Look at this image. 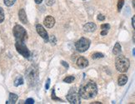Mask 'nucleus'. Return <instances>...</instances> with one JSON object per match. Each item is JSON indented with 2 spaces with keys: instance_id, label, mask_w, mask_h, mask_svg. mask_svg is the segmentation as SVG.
<instances>
[{
  "instance_id": "f257e3e1",
  "label": "nucleus",
  "mask_w": 135,
  "mask_h": 104,
  "mask_svg": "<svg viewBox=\"0 0 135 104\" xmlns=\"http://www.w3.org/2000/svg\"><path fill=\"white\" fill-rule=\"evenodd\" d=\"M78 93L83 99H90L94 98L98 93V87L94 82H88L79 88Z\"/></svg>"
},
{
  "instance_id": "f03ea898",
  "label": "nucleus",
  "mask_w": 135,
  "mask_h": 104,
  "mask_svg": "<svg viewBox=\"0 0 135 104\" xmlns=\"http://www.w3.org/2000/svg\"><path fill=\"white\" fill-rule=\"evenodd\" d=\"M115 66L116 69L120 73H126L129 68L130 62L128 58L124 57V55H119L116 57L115 60Z\"/></svg>"
},
{
  "instance_id": "7ed1b4c3",
  "label": "nucleus",
  "mask_w": 135,
  "mask_h": 104,
  "mask_svg": "<svg viewBox=\"0 0 135 104\" xmlns=\"http://www.w3.org/2000/svg\"><path fill=\"white\" fill-rule=\"evenodd\" d=\"M25 77L28 83L30 86H34L39 79V71L37 68L34 66H31L27 69L26 74H25Z\"/></svg>"
},
{
  "instance_id": "20e7f679",
  "label": "nucleus",
  "mask_w": 135,
  "mask_h": 104,
  "mask_svg": "<svg viewBox=\"0 0 135 104\" xmlns=\"http://www.w3.org/2000/svg\"><path fill=\"white\" fill-rule=\"evenodd\" d=\"M14 36L15 37L16 41H25L28 38V34L26 30L23 28L21 25L17 24L14 27Z\"/></svg>"
},
{
  "instance_id": "39448f33",
  "label": "nucleus",
  "mask_w": 135,
  "mask_h": 104,
  "mask_svg": "<svg viewBox=\"0 0 135 104\" xmlns=\"http://www.w3.org/2000/svg\"><path fill=\"white\" fill-rule=\"evenodd\" d=\"M15 48H16L17 52L20 53L21 55L24 57L25 58H28L30 57V55H31L30 51L28 50V48H27V46L24 43L23 41H16Z\"/></svg>"
},
{
  "instance_id": "423d86ee",
  "label": "nucleus",
  "mask_w": 135,
  "mask_h": 104,
  "mask_svg": "<svg viewBox=\"0 0 135 104\" xmlns=\"http://www.w3.org/2000/svg\"><path fill=\"white\" fill-rule=\"evenodd\" d=\"M90 46V40L86 38V37H81L75 43V48L80 53H84L89 48Z\"/></svg>"
},
{
  "instance_id": "0eeeda50",
  "label": "nucleus",
  "mask_w": 135,
  "mask_h": 104,
  "mask_svg": "<svg viewBox=\"0 0 135 104\" xmlns=\"http://www.w3.org/2000/svg\"><path fill=\"white\" fill-rule=\"evenodd\" d=\"M79 93H75V92H72L67 95V100L71 104H79L81 103V99H80Z\"/></svg>"
},
{
  "instance_id": "6e6552de",
  "label": "nucleus",
  "mask_w": 135,
  "mask_h": 104,
  "mask_svg": "<svg viewBox=\"0 0 135 104\" xmlns=\"http://www.w3.org/2000/svg\"><path fill=\"white\" fill-rule=\"evenodd\" d=\"M36 30H37V32L39 33V35L44 40L45 43H48V40H49V37L48 35V32L44 29V28L42 26L41 24H37L36 25Z\"/></svg>"
},
{
  "instance_id": "1a4fd4ad",
  "label": "nucleus",
  "mask_w": 135,
  "mask_h": 104,
  "mask_svg": "<svg viewBox=\"0 0 135 104\" xmlns=\"http://www.w3.org/2000/svg\"><path fill=\"white\" fill-rule=\"evenodd\" d=\"M44 26L48 28H51L55 24V19L52 16H47L44 19Z\"/></svg>"
},
{
  "instance_id": "9d476101",
  "label": "nucleus",
  "mask_w": 135,
  "mask_h": 104,
  "mask_svg": "<svg viewBox=\"0 0 135 104\" xmlns=\"http://www.w3.org/2000/svg\"><path fill=\"white\" fill-rule=\"evenodd\" d=\"M97 29V26L94 23H87L83 26V30L87 32H93Z\"/></svg>"
},
{
  "instance_id": "9b49d317",
  "label": "nucleus",
  "mask_w": 135,
  "mask_h": 104,
  "mask_svg": "<svg viewBox=\"0 0 135 104\" xmlns=\"http://www.w3.org/2000/svg\"><path fill=\"white\" fill-rule=\"evenodd\" d=\"M77 65H78V67H79L80 68H86V67L88 66V61L86 59L85 57H80L78 58V60H77Z\"/></svg>"
},
{
  "instance_id": "f8f14e48",
  "label": "nucleus",
  "mask_w": 135,
  "mask_h": 104,
  "mask_svg": "<svg viewBox=\"0 0 135 104\" xmlns=\"http://www.w3.org/2000/svg\"><path fill=\"white\" fill-rule=\"evenodd\" d=\"M19 20L24 24H27L28 23V18H27V14L25 12V10L23 8H21L19 12Z\"/></svg>"
},
{
  "instance_id": "ddd939ff",
  "label": "nucleus",
  "mask_w": 135,
  "mask_h": 104,
  "mask_svg": "<svg viewBox=\"0 0 135 104\" xmlns=\"http://www.w3.org/2000/svg\"><path fill=\"white\" fill-rule=\"evenodd\" d=\"M127 82H128V77L125 74H121L119 77V79H118V83H119V86L125 85Z\"/></svg>"
},
{
  "instance_id": "4468645a",
  "label": "nucleus",
  "mask_w": 135,
  "mask_h": 104,
  "mask_svg": "<svg viewBox=\"0 0 135 104\" xmlns=\"http://www.w3.org/2000/svg\"><path fill=\"white\" fill-rule=\"evenodd\" d=\"M19 97L18 95L15 94V93H9V98H8V101L6 102V103H12L14 104L17 102V100H18Z\"/></svg>"
},
{
  "instance_id": "2eb2a0df",
  "label": "nucleus",
  "mask_w": 135,
  "mask_h": 104,
  "mask_svg": "<svg viewBox=\"0 0 135 104\" xmlns=\"http://www.w3.org/2000/svg\"><path fill=\"white\" fill-rule=\"evenodd\" d=\"M113 53L114 55H119L121 53V45L119 43H116L113 49Z\"/></svg>"
},
{
  "instance_id": "dca6fc26",
  "label": "nucleus",
  "mask_w": 135,
  "mask_h": 104,
  "mask_svg": "<svg viewBox=\"0 0 135 104\" xmlns=\"http://www.w3.org/2000/svg\"><path fill=\"white\" fill-rule=\"evenodd\" d=\"M23 78L21 77V76H19L15 79L14 81V86L15 87H19L20 85H23Z\"/></svg>"
},
{
  "instance_id": "f3484780",
  "label": "nucleus",
  "mask_w": 135,
  "mask_h": 104,
  "mask_svg": "<svg viewBox=\"0 0 135 104\" xmlns=\"http://www.w3.org/2000/svg\"><path fill=\"white\" fill-rule=\"evenodd\" d=\"M104 57V55L101 53H95L92 55V58L93 59H98V58H103Z\"/></svg>"
},
{
  "instance_id": "a211bd4d",
  "label": "nucleus",
  "mask_w": 135,
  "mask_h": 104,
  "mask_svg": "<svg viewBox=\"0 0 135 104\" xmlns=\"http://www.w3.org/2000/svg\"><path fill=\"white\" fill-rule=\"evenodd\" d=\"M75 80V77L73 76H68L64 79V82L66 83H71Z\"/></svg>"
},
{
  "instance_id": "6ab92c4d",
  "label": "nucleus",
  "mask_w": 135,
  "mask_h": 104,
  "mask_svg": "<svg viewBox=\"0 0 135 104\" xmlns=\"http://www.w3.org/2000/svg\"><path fill=\"white\" fill-rule=\"evenodd\" d=\"M16 1H17V0H3L4 4H5L7 7H11V6H13L15 3Z\"/></svg>"
},
{
  "instance_id": "aec40b11",
  "label": "nucleus",
  "mask_w": 135,
  "mask_h": 104,
  "mask_svg": "<svg viewBox=\"0 0 135 104\" xmlns=\"http://www.w3.org/2000/svg\"><path fill=\"white\" fill-rule=\"evenodd\" d=\"M4 18H5V16H4V11L3 9V8L0 7V23H2L4 21Z\"/></svg>"
},
{
  "instance_id": "412c9836",
  "label": "nucleus",
  "mask_w": 135,
  "mask_h": 104,
  "mask_svg": "<svg viewBox=\"0 0 135 104\" xmlns=\"http://www.w3.org/2000/svg\"><path fill=\"white\" fill-rule=\"evenodd\" d=\"M124 4V0H119V2H118V10L120 11L122 9V8H123Z\"/></svg>"
},
{
  "instance_id": "4be33fe9",
  "label": "nucleus",
  "mask_w": 135,
  "mask_h": 104,
  "mask_svg": "<svg viewBox=\"0 0 135 104\" xmlns=\"http://www.w3.org/2000/svg\"><path fill=\"white\" fill-rule=\"evenodd\" d=\"M101 28L103 29V30H108V29H110V25H109L108 23H103L101 25Z\"/></svg>"
},
{
  "instance_id": "5701e85b",
  "label": "nucleus",
  "mask_w": 135,
  "mask_h": 104,
  "mask_svg": "<svg viewBox=\"0 0 135 104\" xmlns=\"http://www.w3.org/2000/svg\"><path fill=\"white\" fill-rule=\"evenodd\" d=\"M49 41H50V43H52V45H55L56 43H57V39H56V37L54 36V35H52L51 37L49 38Z\"/></svg>"
},
{
  "instance_id": "b1692460",
  "label": "nucleus",
  "mask_w": 135,
  "mask_h": 104,
  "mask_svg": "<svg viewBox=\"0 0 135 104\" xmlns=\"http://www.w3.org/2000/svg\"><path fill=\"white\" fill-rule=\"evenodd\" d=\"M52 99L53 100H55V101H62L61 99H59V98H56V96H55V90L54 89H53V91H52Z\"/></svg>"
},
{
  "instance_id": "393cba45",
  "label": "nucleus",
  "mask_w": 135,
  "mask_h": 104,
  "mask_svg": "<svg viewBox=\"0 0 135 104\" xmlns=\"http://www.w3.org/2000/svg\"><path fill=\"white\" fill-rule=\"evenodd\" d=\"M25 103L26 104H33L34 103V100L33 98H28L26 101H25Z\"/></svg>"
},
{
  "instance_id": "a878e982",
  "label": "nucleus",
  "mask_w": 135,
  "mask_h": 104,
  "mask_svg": "<svg viewBox=\"0 0 135 104\" xmlns=\"http://www.w3.org/2000/svg\"><path fill=\"white\" fill-rule=\"evenodd\" d=\"M55 3V0H47V5L48 6H52L53 3Z\"/></svg>"
},
{
  "instance_id": "bb28decb",
  "label": "nucleus",
  "mask_w": 135,
  "mask_h": 104,
  "mask_svg": "<svg viewBox=\"0 0 135 104\" xmlns=\"http://www.w3.org/2000/svg\"><path fill=\"white\" fill-rule=\"evenodd\" d=\"M97 18H98V20H99V21H103L105 19V17L103 14H99L98 17H97Z\"/></svg>"
},
{
  "instance_id": "cd10ccee",
  "label": "nucleus",
  "mask_w": 135,
  "mask_h": 104,
  "mask_svg": "<svg viewBox=\"0 0 135 104\" xmlns=\"http://www.w3.org/2000/svg\"><path fill=\"white\" fill-rule=\"evenodd\" d=\"M61 64L63 65V66H64V67H65V68L68 69V68H69V64H68L67 63V62H64V61H61Z\"/></svg>"
},
{
  "instance_id": "c85d7f7f",
  "label": "nucleus",
  "mask_w": 135,
  "mask_h": 104,
  "mask_svg": "<svg viewBox=\"0 0 135 104\" xmlns=\"http://www.w3.org/2000/svg\"><path fill=\"white\" fill-rule=\"evenodd\" d=\"M132 25H133V28L135 30V15H133V17L132 18Z\"/></svg>"
},
{
  "instance_id": "c756f323",
  "label": "nucleus",
  "mask_w": 135,
  "mask_h": 104,
  "mask_svg": "<svg viewBox=\"0 0 135 104\" xmlns=\"http://www.w3.org/2000/svg\"><path fill=\"white\" fill-rule=\"evenodd\" d=\"M49 83H50V79L48 78V80H47V83H46V86H45V88L46 90H48L49 88Z\"/></svg>"
},
{
  "instance_id": "7c9ffc66",
  "label": "nucleus",
  "mask_w": 135,
  "mask_h": 104,
  "mask_svg": "<svg viewBox=\"0 0 135 104\" xmlns=\"http://www.w3.org/2000/svg\"><path fill=\"white\" fill-rule=\"evenodd\" d=\"M108 34V30H103L102 32H101V35L102 36H105Z\"/></svg>"
},
{
  "instance_id": "2f4dec72",
  "label": "nucleus",
  "mask_w": 135,
  "mask_h": 104,
  "mask_svg": "<svg viewBox=\"0 0 135 104\" xmlns=\"http://www.w3.org/2000/svg\"><path fill=\"white\" fill-rule=\"evenodd\" d=\"M34 1L37 4H40L42 2H43V0H34Z\"/></svg>"
},
{
  "instance_id": "473e14b6",
  "label": "nucleus",
  "mask_w": 135,
  "mask_h": 104,
  "mask_svg": "<svg viewBox=\"0 0 135 104\" xmlns=\"http://www.w3.org/2000/svg\"><path fill=\"white\" fill-rule=\"evenodd\" d=\"M133 7L134 10H135V0H133Z\"/></svg>"
},
{
  "instance_id": "72a5a7b5",
  "label": "nucleus",
  "mask_w": 135,
  "mask_h": 104,
  "mask_svg": "<svg viewBox=\"0 0 135 104\" xmlns=\"http://www.w3.org/2000/svg\"><path fill=\"white\" fill-rule=\"evenodd\" d=\"M92 103H94V104H101L102 102H92Z\"/></svg>"
},
{
  "instance_id": "f704fd0d",
  "label": "nucleus",
  "mask_w": 135,
  "mask_h": 104,
  "mask_svg": "<svg viewBox=\"0 0 135 104\" xmlns=\"http://www.w3.org/2000/svg\"><path fill=\"white\" fill-rule=\"evenodd\" d=\"M133 43H135V33L133 34Z\"/></svg>"
},
{
  "instance_id": "c9c22d12",
  "label": "nucleus",
  "mask_w": 135,
  "mask_h": 104,
  "mask_svg": "<svg viewBox=\"0 0 135 104\" xmlns=\"http://www.w3.org/2000/svg\"><path fill=\"white\" fill-rule=\"evenodd\" d=\"M133 54L135 56V49H133Z\"/></svg>"
}]
</instances>
